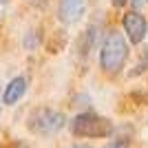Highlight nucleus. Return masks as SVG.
Returning <instances> with one entry per match:
<instances>
[{
	"instance_id": "f257e3e1",
	"label": "nucleus",
	"mask_w": 148,
	"mask_h": 148,
	"mask_svg": "<svg viewBox=\"0 0 148 148\" xmlns=\"http://www.w3.org/2000/svg\"><path fill=\"white\" fill-rule=\"evenodd\" d=\"M128 60V40L117 29H111L99 47V66L108 75H117Z\"/></svg>"
},
{
	"instance_id": "f03ea898",
	"label": "nucleus",
	"mask_w": 148,
	"mask_h": 148,
	"mask_svg": "<svg viewBox=\"0 0 148 148\" xmlns=\"http://www.w3.org/2000/svg\"><path fill=\"white\" fill-rule=\"evenodd\" d=\"M69 128L75 137H111L113 122L93 111H84L69 122Z\"/></svg>"
},
{
	"instance_id": "7ed1b4c3",
	"label": "nucleus",
	"mask_w": 148,
	"mask_h": 148,
	"mask_svg": "<svg viewBox=\"0 0 148 148\" xmlns=\"http://www.w3.org/2000/svg\"><path fill=\"white\" fill-rule=\"evenodd\" d=\"M27 126H29V130L33 135L51 137L66 126V117H64V113L56 111V108L42 106V108H33L31 111L29 119H27Z\"/></svg>"
},
{
	"instance_id": "20e7f679",
	"label": "nucleus",
	"mask_w": 148,
	"mask_h": 148,
	"mask_svg": "<svg viewBox=\"0 0 148 148\" xmlns=\"http://www.w3.org/2000/svg\"><path fill=\"white\" fill-rule=\"evenodd\" d=\"M122 27L130 44H142L148 36V20L139 11H126L122 18Z\"/></svg>"
},
{
	"instance_id": "39448f33",
	"label": "nucleus",
	"mask_w": 148,
	"mask_h": 148,
	"mask_svg": "<svg viewBox=\"0 0 148 148\" xmlns=\"http://www.w3.org/2000/svg\"><path fill=\"white\" fill-rule=\"evenodd\" d=\"M86 0H60L58 2V20L62 25H75L84 16Z\"/></svg>"
},
{
	"instance_id": "423d86ee",
	"label": "nucleus",
	"mask_w": 148,
	"mask_h": 148,
	"mask_svg": "<svg viewBox=\"0 0 148 148\" xmlns=\"http://www.w3.org/2000/svg\"><path fill=\"white\" fill-rule=\"evenodd\" d=\"M25 93H27V77L25 75H18V77L9 80V84L5 86V91H2V104L5 106L18 104L20 99L25 97Z\"/></svg>"
},
{
	"instance_id": "0eeeda50",
	"label": "nucleus",
	"mask_w": 148,
	"mask_h": 148,
	"mask_svg": "<svg viewBox=\"0 0 148 148\" xmlns=\"http://www.w3.org/2000/svg\"><path fill=\"white\" fill-rule=\"evenodd\" d=\"M95 40H97V25H91L84 31V38H82V56H86L88 51L93 49Z\"/></svg>"
},
{
	"instance_id": "6e6552de",
	"label": "nucleus",
	"mask_w": 148,
	"mask_h": 148,
	"mask_svg": "<svg viewBox=\"0 0 148 148\" xmlns=\"http://www.w3.org/2000/svg\"><path fill=\"white\" fill-rule=\"evenodd\" d=\"M146 69H148V51H146V53H142V60H139V64L135 66V71H133L130 75H139V73H144Z\"/></svg>"
},
{
	"instance_id": "1a4fd4ad",
	"label": "nucleus",
	"mask_w": 148,
	"mask_h": 148,
	"mask_svg": "<svg viewBox=\"0 0 148 148\" xmlns=\"http://www.w3.org/2000/svg\"><path fill=\"white\" fill-rule=\"evenodd\" d=\"M25 47L29 51H33L38 47V36H36V31H29V33H27V38H25Z\"/></svg>"
},
{
	"instance_id": "9d476101",
	"label": "nucleus",
	"mask_w": 148,
	"mask_h": 148,
	"mask_svg": "<svg viewBox=\"0 0 148 148\" xmlns=\"http://www.w3.org/2000/svg\"><path fill=\"white\" fill-rule=\"evenodd\" d=\"M104 148H128V142H126V139H115V142L106 144Z\"/></svg>"
},
{
	"instance_id": "9b49d317",
	"label": "nucleus",
	"mask_w": 148,
	"mask_h": 148,
	"mask_svg": "<svg viewBox=\"0 0 148 148\" xmlns=\"http://www.w3.org/2000/svg\"><path fill=\"white\" fill-rule=\"evenodd\" d=\"M130 5H133V11H139V9L146 5V0H130Z\"/></svg>"
},
{
	"instance_id": "f8f14e48",
	"label": "nucleus",
	"mask_w": 148,
	"mask_h": 148,
	"mask_svg": "<svg viewBox=\"0 0 148 148\" xmlns=\"http://www.w3.org/2000/svg\"><path fill=\"white\" fill-rule=\"evenodd\" d=\"M130 0H113V5L115 7H124V5H128Z\"/></svg>"
},
{
	"instance_id": "ddd939ff",
	"label": "nucleus",
	"mask_w": 148,
	"mask_h": 148,
	"mask_svg": "<svg viewBox=\"0 0 148 148\" xmlns=\"http://www.w3.org/2000/svg\"><path fill=\"white\" fill-rule=\"evenodd\" d=\"M69 148H91V146H86V144H75V146H69Z\"/></svg>"
},
{
	"instance_id": "4468645a",
	"label": "nucleus",
	"mask_w": 148,
	"mask_h": 148,
	"mask_svg": "<svg viewBox=\"0 0 148 148\" xmlns=\"http://www.w3.org/2000/svg\"><path fill=\"white\" fill-rule=\"evenodd\" d=\"M0 106H2V102H0Z\"/></svg>"
}]
</instances>
